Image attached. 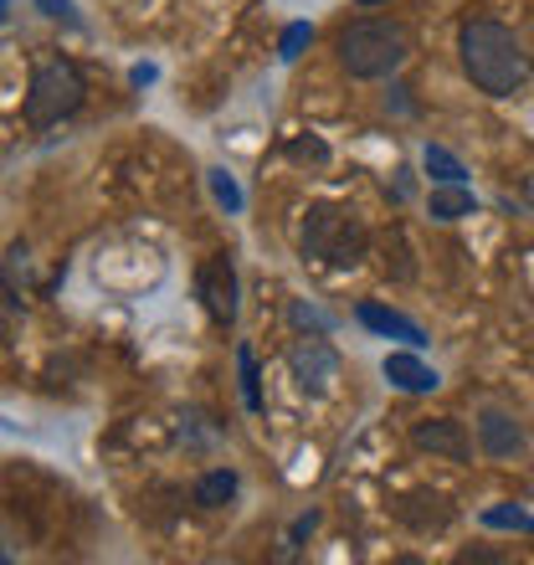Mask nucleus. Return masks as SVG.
<instances>
[{"label": "nucleus", "instance_id": "f257e3e1", "mask_svg": "<svg viewBox=\"0 0 534 565\" xmlns=\"http://www.w3.org/2000/svg\"><path fill=\"white\" fill-rule=\"evenodd\" d=\"M458 62L468 83L489 98H514L530 83V57H524L520 36L493 15H468L458 26Z\"/></svg>", "mask_w": 534, "mask_h": 565}, {"label": "nucleus", "instance_id": "f03ea898", "mask_svg": "<svg viewBox=\"0 0 534 565\" xmlns=\"http://www.w3.org/2000/svg\"><path fill=\"white\" fill-rule=\"evenodd\" d=\"M406 57H412V36H406L400 21H386V15L344 21L340 36H334V62H340L350 77H360V83L400 73Z\"/></svg>", "mask_w": 534, "mask_h": 565}, {"label": "nucleus", "instance_id": "7ed1b4c3", "mask_svg": "<svg viewBox=\"0 0 534 565\" xmlns=\"http://www.w3.org/2000/svg\"><path fill=\"white\" fill-rule=\"evenodd\" d=\"M365 226L355 222V211L340 206H309L303 211V232H298V253L313 257V263H329V268H355L365 257Z\"/></svg>", "mask_w": 534, "mask_h": 565}, {"label": "nucleus", "instance_id": "20e7f679", "mask_svg": "<svg viewBox=\"0 0 534 565\" xmlns=\"http://www.w3.org/2000/svg\"><path fill=\"white\" fill-rule=\"evenodd\" d=\"M83 73H77L67 57H46L31 67V83H26V124L31 129H52V124L73 119L83 108Z\"/></svg>", "mask_w": 534, "mask_h": 565}, {"label": "nucleus", "instance_id": "39448f33", "mask_svg": "<svg viewBox=\"0 0 534 565\" xmlns=\"http://www.w3.org/2000/svg\"><path fill=\"white\" fill-rule=\"evenodd\" d=\"M288 371H293V386L303 396H329L334 381H340V350L324 340V334H309V340L288 344Z\"/></svg>", "mask_w": 534, "mask_h": 565}, {"label": "nucleus", "instance_id": "423d86ee", "mask_svg": "<svg viewBox=\"0 0 534 565\" xmlns=\"http://www.w3.org/2000/svg\"><path fill=\"white\" fill-rule=\"evenodd\" d=\"M412 447L427 452V458H442V462L473 458V437H468V427H462L458 417H421L412 427Z\"/></svg>", "mask_w": 534, "mask_h": 565}, {"label": "nucleus", "instance_id": "0eeeda50", "mask_svg": "<svg viewBox=\"0 0 534 565\" xmlns=\"http://www.w3.org/2000/svg\"><path fill=\"white\" fill-rule=\"evenodd\" d=\"M195 288H201V303H206V313L216 324H237V268H232V257L206 263Z\"/></svg>", "mask_w": 534, "mask_h": 565}, {"label": "nucleus", "instance_id": "6e6552de", "mask_svg": "<svg viewBox=\"0 0 534 565\" xmlns=\"http://www.w3.org/2000/svg\"><path fill=\"white\" fill-rule=\"evenodd\" d=\"M478 452L493 462H509L524 452V427L509 412L489 406V412H478Z\"/></svg>", "mask_w": 534, "mask_h": 565}, {"label": "nucleus", "instance_id": "1a4fd4ad", "mask_svg": "<svg viewBox=\"0 0 534 565\" xmlns=\"http://www.w3.org/2000/svg\"><path fill=\"white\" fill-rule=\"evenodd\" d=\"M355 319L371 329V334H381V340H400V344H412V350H421V344H427V329L416 324V319L386 309V303H375V298H365V303H360Z\"/></svg>", "mask_w": 534, "mask_h": 565}, {"label": "nucleus", "instance_id": "9d476101", "mask_svg": "<svg viewBox=\"0 0 534 565\" xmlns=\"http://www.w3.org/2000/svg\"><path fill=\"white\" fill-rule=\"evenodd\" d=\"M381 371H386V381L396 391H406V396H427V391L442 386V381H437V371H431L427 360L416 355L412 344H406V350H391V355L381 360Z\"/></svg>", "mask_w": 534, "mask_h": 565}, {"label": "nucleus", "instance_id": "9b49d317", "mask_svg": "<svg viewBox=\"0 0 534 565\" xmlns=\"http://www.w3.org/2000/svg\"><path fill=\"white\" fill-rule=\"evenodd\" d=\"M478 211V195L468 185H431L427 195V216L431 222H462V216H473Z\"/></svg>", "mask_w": 534, "mask_h": 565}, {"label": "nucleus", "instance_id": "f8f14e48", "mask_svg": "<svg viewBox=\"0 0 534 565\" xmlns=\"http://www.w3.org/2000/svg\"><path fill=\"white\" fill-rule=\"evenodd\" d=\"M195 509H222V504H232L237 499V473L232 468H211L201 483H195Z\"/></svg>", "mask_w": 534, "mask_h": 565}, {"label": "nucleus", "instance_id": "ddd939ff", "mask_svg": "<svg viewBox=\"0 0 534 565\" xmlns=\"http://www.w3.org/2000/svg\"><path fill=\"white\" fill-rule=\"evenodd\" d=\"M421 170H427L437 185H462V180H468L462 160L452 154V149H442V145H427V149H421Z\"/></svg>", "mask_w": 534, "mask_h": 565}, {"label": "nucleus", "instance_id": "4468645a", "mask_svg": "<svg viewBox=\"0 0 534 565\" xmlns=\"http://www.w3.org/2000/svg\"><path fill=\"white\" fill-rule=\"evenodd\" d=\"M237 371H242V406H247V412H263V386H257L253 344H237Z\"/></svg>", "mask_w": 534, "mask_h": 565}, {"label": "nucleus", "instance_id": "2eb2a0df", "mask_svg": "<svg viewBox=\"0 0 534 565\" xmlns=\"http://www.w3.org/2000/svg\"><path fill=\"white\" fill-rule=\"evenodd\" d=\"M483 524H489V530H514V535H534V514H524V509H514V504L483 509Z\"/></svg>", "mask_w": 534, "mask_h": 565}, {"label": "nucleus", "instance_id": "dca6fc26", "mask_svg": "<svg viewBox=\"0 0 534 565\" xmlns=\"http://www.w3.org/2000/svg\"><path fill=\"white\" fill-rule=\"evenodd\" d=\"M288 160H293V164H313V170H324V164H329V145H324V139H288Z\"/></svg>", "mask_w": 534, "mask_h": 565}, {"label": "nucleus", "instance_id": "f3484780", "mask_svg": "<svg viewBox=\"0 0 534 565\" xmlns=\"http://www.w3.org/2000/svg\"><path fill=\"white\" fill-rule=\"evenodd\" d=\"M309 42H313V26H309V21H293V26L282 31L278 57H282V62H298V57H303V46H309Z\"/></svg>", "mask_w": 534, "mask_h": 565}, {"label": "nucleus", "instance_id": "a211bd4d", "mask_svg": "<svg viewBox=\"0 0 534 565\" xmlns=\"http://www.w3.org/2000/svg\"><path fill=\"white\" fill-rule=\"evenodd\" d=\"M211 195H216V201H222L226 211H242V185L232 175H226V170H211Z\"/></svg>", "mask_w": 534, "mask_h": 565}, {"label": "nucleus", "instance_id": "6ab92c4d", "mask_svg": "<svg viewBox=\"0 0 534 565\" xmlns=\"http://www.w3.org/2000/svg\"><path fill=\"white\" fill-rule=\"evenodd\" d=\"M288 319H293L298 329H309V334H329V329H334V319H324L313 303H293V309H288Z\"/></svg>", "mask_w": 534, "mask_h": 565}, {"label": "nucleus", "instance_id": "aec40b11", "mask_svg": "<svg viewBox=\"0 0 534 565\" xmlns=\"http://www.w3.org/2000/svg\"><path fill=\"white\" fill-rule=\"evenodd\" d=\"M36 11L52 15V21H67V26H83V21H77V11H73V0H36Z\"/></svg>", "mask_w": 534, "mask_h": 565}, {"label": "nucleus", "instance_id": "412c9836", "mask_svg": "<svg viewBox=\"0 0 534 565\" xmlns=\"http://www.w3.org/2000/svg\"><path fill=\"white\" fill-rule=\"evenodd\" d=\"M129 83H134V88H149V83H154V67H149V62H139V67L129 73Z\"/></svg>", "mask_w": 534, "mask_h": 565}, {"label": "nucleus", "instance_id": "4be33fe9", "mask_svg": "<svg viewBox=\"0 0 534 565\" xmlns=\"http://www.w3.org/2000/svg\"><path fill=\"white\" fill-rule=\"evenodd\" d=\"M524 211H530V216H534V170H530V175H524Z\"/></svg>", "mask_w": 534, "mask_h": 565}, {"label": "nucleus", "instance_id": "5701e85b", "mask_svg": "<svg viewBox=\"0 0 534 565\" xmlns=\"http://www.w3.org/2000/svg\"><path fill=\"white\" fill-rule=\"evenodd\" d=\"M360 6H386V0H360Z\"/></svg>", "mask_w": 534, "mask_h": 565}]
</instances>
